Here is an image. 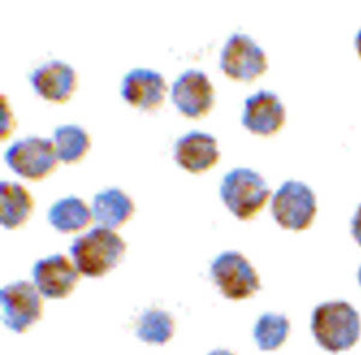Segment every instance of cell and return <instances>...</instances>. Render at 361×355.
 I'll list each match as a JSON object with an SVG mask.
<instances>
[{
	"label": "cell",
	"instance_id": "cell-11",
	"mask_svg": "<svg viewBox=\"0 0 361 355\" xmlns=\"http://www.w3.org/2000/svg\"><path fill=\"white\" fill-rule=\"evenodd\" d=\"M168 90L163 75L146 68H136L124 76L121 94L124 100L140 110H154L164 102Z\"/></svg>",
	"mask_w": 361,
	"mask_h": 355
},
{
	"label": "cell",
	"instance_id": "cell-1",
	"mask_svg": "<svg viewBox=\"0 0 361 355\" xmlns=\"http://www.w3.org/2000/svg\"><path fill=\"white\" fill-rule=\"evenodd\" d=\"M311 327L317 342L326 351H347L360 336V315L348 302H324L313 311Z\"/></svg>",
	"mask_w": 361,
	"mask_h": 355
},
{
	"label": "cell",
	"instance_id": "cell-16",
	"mask_svg": "<svg viewBox=\"0 0 361 355\" xmlns=\"http://www.w3.org/2000/svg\"><path fill=\"white\" fill-rule=\"evenodd\" d=\"M33 199L22 184L11 181L0 183V222L6 229L18 228L33 211Z\"/></svg>",
	"mask_w": 361,
	"mask_h": 355
},
{
	"label": "cell",
	"instance_id": "cell-20",
	"mask_svg": "<svg viewBox=\"0 0 361 355\" xmlns=\"http://www.w3.org/2000/svg\"><path fill=\"white\" fill-rule=\"evenodd\" d=\"M290 323L284 315L267 313L258 319L255 339L262 351H274L287 339Z\"/></svg>",
	"mask_w": 361,
	"mask_h": 355
},
{
	"label": "cell",
	"instance_id": "cell-7",
	"mask_svg": "<svg viewBox=\"0 0 361 355\" xmlns=\"http://www.w3.org/2000/svg\"><path fill=\"white\" fill-rule=\"evenodd\" d=\"M42 293L30 282L18 281L0 291L3 322L16 332H25L42 315Z\"/></svg>",
	"mask_w": 361,
	"mask_h": 355
},
{
	"label": "cell",
	"instance_id": "cell-14",
	"mask_svg": "<svg viewBox=\"0 0 361 355\" xmlns=\"http://www.w3.org/2000/svg\"><path fill=\"white\" fill-rule=\"evenodd\" d=\"M177 164L187 172H205L219 160L217 140L202 131H190L177 140L173 148Z\"/></svg>",
	"mask_w": 361,
	"mask_h": 355
},
{
	"label": "cell",
	"instance_id": "cell-12",
	"mask_svg": "<svg viewBox=\"0 0 361 355\" xmlns=\"http://www.w3.org/2000/svg\"><path fill=\"white\" fill-rule=\"evenodd\" d=\"M286 110L279 97L269 90H259L245 102L243 126L262 136H270L282 128Z\"/></svg>",
	"mask_w": 361,
	"mask_h": 355
},
{
	"label": "cell",
	"instance_id": "cell-25",
	"mask_svg": "<svg viewBox=\"0 0 361 355\" xmlns=\"http://www.w3.org/2000/svg\"><path fill=\"white\" fill-rule=\"evenodd\" d=\"M357 278H359V283H360L361 286V266L360 269H359V272H357Z\"/></svg>",
	"mask_w": 361,
	"mask_h": 355
},
{
	"label": "cell",
	"instance_id": "cell-4",
	"mask_svg": "<svg viewBox=\"0 0 361 355\" xmlns=\"http://www.w3.org/2000/svg\"><path fill=\"white\" fill-rule=\"evenodd\" d=\"M271 212L281 227L295 231L305 230L316 216L314 193L302 182L287 181L272 198Z\"/></svg>",
	"mask_w": 361,
	"mask_h": 355
},
{
	"label": "cell",
	"instance_id": "cell-18",
	"mask_svg": "<svg viewBox=\"0 0 361 355\" xmlns=\"http://www.w3.org/2000/svg\"><path fill=\"white\" fill-rule=\"evenodd\" d=\"M54 143L58 160L66 164L76 163L82 160L90 148V135L78 124H64L56 128Z\"/></svg>",
	"mask_w": 361,
	"mask_h": 355
},
{
	"label": "cell",
	"instance_id": "cell-6",
	"mask_svg": "<svg viewBox=\"0 0 361 355\" xmlns=\"http://www.w3.org/2000/svg\"><path fill=\"white\" fill-rule=\"evenodd\" d=\"M211 276L226 298L243 300L260 289L259 276L243 254L228 251L219 254L211 266Z\"/></svg>",
	"mask_w": 361,
	"mask_h": 355
},
{
	"label": "cell",
	"instance_id": "cell-2",
	"mask_svg": "<svg viewBox=\"0 0 361 355\" xmlns=\"http://www.w3.org/2000/svg\"><path fill=\"white\" fill-rule=\"evenodd\" d=\"M126 249L123 239L112 229L95 227L75 239L70 253L80 274L99 277L121 262Z\"/></svg>",
	"mask_w": 361,
	"mask_h": 355
},
{
	"label": "cell",
	"instance_id": "cell-19",
	"mask_svg": "<svg viewBox=\"0 0 361 355\" xmlns=\"http://www.w3.org/2000/svg\"><path fill=\"white\" fill-rule=\"evenodd\" d=\"M175 331V322L168 312L161 310L146 311L141 315L136 334L147 343L163 344L171 339Z\"/></svg>",
	"mask_w": 361,
	"mask_h": 355
},
{
	"label": "cell",
	"instance_id": "cell-23",
	"mask_svg": "<svg viewBox=\"0 0 361 355\" xmlns=\"http://www.w3.org/2000/svg\"><path fill=\"white\" fill-rule=\"evenodd\" d=\"M355 47H357V54L361 58V29L357 33V39H355Z\"/></svg>",
	"mask_w": 361,
	"mask_h": 355
},
{
	"label": "cell",
	"instance_id": "cell-13",
	"mask_svg": "<svg viewBox=\"0 0 361 355\" xmlns=\"http://www.w3.org/2000/svg\"><path fill=\"white\" fill-rule=\"evenodd\" d=\"M30 83L40 97L54 102H64L74 93L78 76L74 68L62 61H49L30 74Z\"/></svg>",
	"mask_w": 361,
	"mask_h": 355
},
{
	"label": "cell",
	"instance_id": "cell-5",
	"mask_svg": "<svg viewBox=\"0 0 361 355\" xmlns=\"http://www.w3.org/2000/svg\"><path fill=\"white\" fill-rule=\"evenodd\" d=\"M8 167L28 180H42L57 167L54 140L28 136L18 140L5 153Z\"/></svg>",
	"mask_w": 361,
	"mask_h": 355
},
{
	"label": "cell",
	"instance_id": "cell-15",
	"mask_svg": "<svg viewBox=\"0 0 361 355\" xmlns=\"http://www.w3.org/2000/svg\"><path fill=\"white\" fill-rule=\"evenodd\" d=\"M134 210V203L122 189L109 188L94 196L92 217L98 227L114 230L124 224Z\"/></svg>",
	"mask_w": 361,
	"mask_h": 355
},
{
	"label": "cell",
	"instance_id": "cell-22",
	"mask_svg": "<svg viewBox=\"0 0 361 355\" xmlns=\"http://www.w3.org/2000/svg\"><path fill=\"white\" fill-rule=\"evenodd\" d=\"M352 234L355 241L361 246V205L357 207V212L354 215L352 221Z\"/></svg>",
	"mask_w": 361,
	"mask_h": 355
},
{
	"label": "cell",
	"instance_id": "cell-8",
	"mask_svg": "<svg viewBox=\"0 0 361 355\" xmlns=\"http://www.w3.org/2000/svg\"><path fill=\"white\" fill-rule=\"evenodd\" d=\"M221 69L233 80L253 81L267 71V54L252 37L234 34L223 47Z\"/></svg>",
	"mask_w": 361,
	"mask_h": 355
},
{
	"label": "cell",
	"instance_id": "cell-9",
	"mask_svg": "<svg viewBox=\"0 0 361 355\" xmlns=\"http://www.w3.org/2000/svg\"><path fill=\"white\" fill-rule=\"evenodd\" d=\"M171 95L180 114L189 119L205 116L214 104V86L200 70H187L180 75L173 82Z\"/></svg>",
	"mask_w": 361,
	"mask_h": 355
},
{
	"label": "cell",
	"instance_id": "cell-10",
	"mask_svg": "<svg viewBox=\"0 0 361 355\" xmlns=\"http://www.w3.org/2000/svg\"><path fill=\"white\" fill-rule=\"evenodd\" d=\"M34 282L39 291L49 299L66 298L80 279V271L62 254L37 262L33 269Z\"/></svg>",
	"mask_w": 361,
	"mask_h": 355
},
{
	"label": "cell",
	"instance_id": "cell-24",
	"mask_svg": "<svg viewBox=\"0 0 361 355\" xmlns=\"http://www.w3.org/2000/svg\"><path fill=\"white\" fill-rule=\"evenodd\" d=\"M209 355H235L234 353H231L230 351H226V349H216V351H211Z\"/></svg>",
	"mask_w": 361,
	"mask_h": 355
},
{
	"label": "cell",
	"instance_id": "cell-21",
	"mask_svg": "<svg viewBox=\"0 0 361 355\" xmlns=\"http://www.w3.org/2000/svg\"><path fill=\"white\" fill-rule=\"evenodd\" d=\"M13 128V112L8 107L4 95L1 97V139L8 138Z\"/></svg>",
	"mask_w": 361,
	"mask_h": 355
},
{
	"label": "cell",
	"instance_id": "cell-3",
	"mask_svg": "<svg viewBox=\"0 0 361 355\" xmlns=\"http://www.w3.org/2000/svg\"><path fill=\"white\" fill-rule=\"evenodd\" d=\"M271 195L267 182L258 172L238 168L228 172L221 184V196L226 207L243 221L260 212Z\"/></svg>",
	"mask_w": 361,
	"mask_h": 355
},
{
	"label": "cell",
	"instance_id": "cell-17",
	"mask_svg": "<svg viewBox=\"0 0 361 355\" xmlns=\"http://www.w3.org/2000/svg\"><path fill=\"white\" fill-rule=\"evenodd\" d=\"M92 218V210L76 196L58 200L49 211V223L62 233H73L85 229Z\"/></svg>",
	"mask_w": 361,
	"mask_h": 355
}]
</instances>
